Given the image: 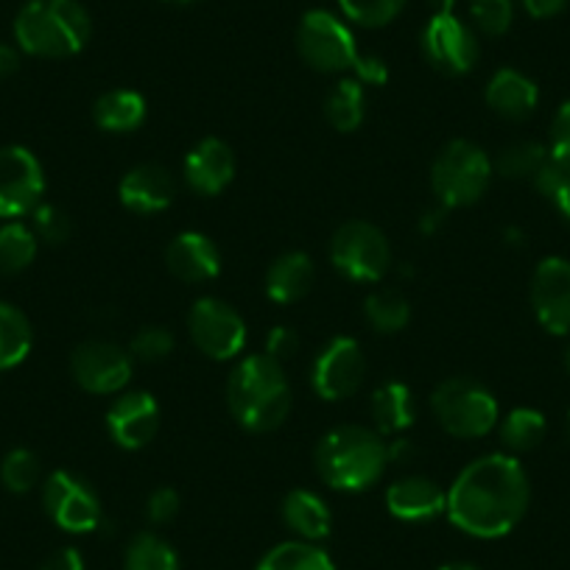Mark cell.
Listing matches in <instances>:
<instances>
[{"label":"cell","mask_w":570,"mask_h":570,"mask_svg":"<svg viewBox=\"0 0 570 570\" xmlns=\"http://www.w3.org/2000/svg\"><path fill=\"white\" fill-rule=\"evenodd\" d=\"M531 501L529 475L512 453H490L470 462L448 490V518L479 540L507 537Z\"/></svg>","instance_id":"6da1fadb"},{"label":"cell","mask_w":570,"mask_h":570,"mask_svg":"<svg viewBox=\"0 0 570 570\" xmlns=\"http://www.w3.org/2000/svg\"><path fill=\"white\" fill-rule=\"evenodd\" d=\"M227 405L233 420L252 434L277 431L292 411V383L283 364L266 353L240 358L227 377Z\"/></svg>","instance_id":"7a4b0ae2"},{"label":"cell","mask_w":570,"mask_h":570,"mask_svg":"<svg viewBox=\"0 0 570 570\" xmlns=\"http://www.w3.org/2000/svg\"><path fill=\"white\" fill-rule=\"evenodd\" d=\"M320 479L338 492H364L389 468V442L366 425H338L314 451Z\"/></svg>","instance_id":"3957f363"},{"label":"cell","mask_w":570,"mask_h":570,"mask_svg":"<svg viewBox=\"0 0 570 570\" xmlns=\"http://www.w3.org/2000/svg\"><path fill=\"white\" fill-rule=\"evenodd\" d=\"M90 14L79 0H29L14 20V40L31 57L65 59L90 40Z\"/></svg>","instance_id":"277c9868"},{"label":"cell","mask_w":570,"mask_h":570,"mask_svg":"<svg viewBox=\"0 0 570 570\" xmlns=\"http://www.w3.org/2000/svg\"><path fill=\"white\" fill-rule=\"evenodd\" d=\"M436 422L459 440H481L498 425L501 409L495 394L473 377H448L431 394Z\"/></svg>","instance_id":"5b68a950"},{"label":"cell","mask_w":570,"mask_h":570,"mask_svg":"<svg viewBox=\"0 0 570 570\" xmlns=\"http://www.w3.org/2000/svg\"><path fill=\"white\" fill-rule=\"evenodd\" d=\"M492 160L473 140H451L431 166V188L442 207H470L487 194Z\"/></svg>","instance_id":"8992f818"},{"label":"cell","mask_w":570,"mask_h":570,"mask_svg":"<svg viewBox=\"0 0 570 570\" xmlns=\"http://www.w3.org/2000/svg\"><path fill=\"white\" fill-rule=\"evenodd\" d=\"M297 51L320 73H344V70L355 73L361 57H364L355 46L353 31L336 14L322 12V9L308 12L299 20Z\"/></svg>","instance_id":"52a82bcc"},{"label":"cell","mask_w":570,"mask_h":570,"mask_svg":"<svg viewBox=\"0 0 570 570\" xmlns=\"http://www.w3.org/2000/svg\"><path fill=\"white\" fill-rule=\"evenodd\" d=\"M331 261L347 279L377 283L392 268V246L375 224L347 222L333 233Z\"/></svg>","instance_id":"ba28073f"},{"label":"cell","mask_w":570,"mask_h":570,"mask_svg":"<svg viewBox=\"0 0 570 570\" xmlns=\"http://www.w3.org/2000/svg\"><path fill=\"white\" fill-rule=\"evenodd\" d=\"M188 333L196 350L213 361L238 358L246 344V322L218 297H199L188 311Z\"/></svg>","instance_id":"9c48e42d"},{"label":"cell","mask_w":570,"mask_h":570,"mask_svg":"<svg viewBox=\"0 0 570 570\" xmlns=\"http://www.w3.org/2000/svg\"><path fill=\"white\" fill-rule=\"evenodd\" d=\"M42 507L48 518L70 534H87L101 525V498L90 484L68 470H57L42 484Z\"/></svg>","instance_id":"30bf717a"},{"label":"cell","mask_w":570,"mask_h":570,"mask_svg":"<svg viewBox=\"0 0 570 570\" xmlns=\"http://www.w3.org/2000/svg\"><path fill=\"white\" fill-rule=\"evenodd\" d=\"M46 174L26 146L0 149V218L31 216L42 205Z\"/></svg>","instance_id":"8fae6325"},{"label":"cell","mask_w":570,"mask_h":570,"mask_svg":"<svg viewBox=\"0 0 570 570\" xmlns=\"http://www.w3.org/2000/svg\"><path fill=\"white\" fill-rule=\"evenodd\" d=\"M420 46L431 68L445 76H464L479 65V40L456 14H431L422 29Z\"/></svg>","instance_id":"7c38bea8"},{"label":"cell","mask_w":570,"mask_h":570,"mask_svg":"<svg viewBox=\"0 0 570 570\" xmlns=\"http://www.w3.org/2000/svg\"><path fill=\"white\" fill-rule=\"evenodd\" d=\"M131 355L115 342H81L70 355V375L90 394H120L131 381Z\"/></svg>","instance_id":"4fadbf2b"},{"label":"cell","mask_w":570,"mask_h":570,"mask_svg":"<svg viewBox=\"0 0 570 570\" xmlns=\"http://www.w3.org/2000/svg\"><path fill=\"white\" fill-rule=\"evenodd\" d=\"M364 375L366 358L361 344L350 336H336L316 355L311 383H314V392L322 400L338 403V400H347L358 392Z\"/></svg>","instance_id":"5bb4252c"},{"label":"cell","mask_w":570,"mask_h":570,"mask_svg":"<svg viewBox=\"0 0 570 570\" xmlns=\"http://www.w3.org/2000/svg\"><path fill=\"white\" fill-rule=\"evenodd\" d=\"M531 308L553 336L570 333V261L546 257L531 277Z\"/></svg>","instance_id":"9a60e30c"},{"label":"cell","mask_w":570,"mask_h":570,"mask_svg":"<svg viewBox=\"0 0 570 570\" xmlns=\"http://www.w3.org/2000/svg\"><path fill=\"white\" fill-rule=\"evenodd\" d=\"M107 431L124 451H142L160 431V403L149 392H120L107 411Z\"/></svg>","instance_id":"2e32d148"},{"label":"cell","mask_w":570,"mask_h":570,"mask_svg":"<svg viewBox=\"0 0 570 570\" xmlns=\"http://www.w3.org/2000/svg\"><path fill=\"white\" fill-rule=\"evenodd\" d=\"M118 199L126 210L137 216L163 213L177 199V179L160 163H140L124 174L118 185Z\"/></svg>","instance_id":"e0dca14e"},{"label":"cell","mask_w":570,"mask_h":570,"mask_svg":"<svg viewBox=\"0 0 570 570\" xmlns=\"http://www.w3.org/2000/svg\"><path fill=\"white\" fill-rule=\"evenodd\" d=\"M185 183L202 196H218L235 179V151L218 137H205L185 157Z\"/></svg>","instance_id":"ac0fdd59"},{"label":"cell","mask_w":570,"mask_h":570,"mask_svg":"<svg viewBox=\"0 0 570 570\" xmlns=\"http://www.w3.org/2000/svg\"><path fill=\"white\" fill-rule=\"evenodd\" d=\"M386 509L405 523H425L448 512V492L428 475H405L386 490Z\"/></svg>","instance_id":"d6986e66"},{"label":"cell","mask_w":570,"mask_h":570,"mask_svg":"<svg viewBox=\"0 0 570 570\" xmlns=\"http://www.w3.org/2000/svg\"><path fill=\"white\" fill-rule=\"evenodd\" d=\"M166 266L183 283H210L222 272V252L205 233L185 229L168 244Z\"/></svg>","instance_id":"ffe728a7"},{"label":"cell","mask_w":570,"mask_h":570,"mask_svg":"<svg viewBox=\"0 0 570 570\" xmlns=\"http://www.w3.org/2000/svg\"><path fill=\"white\" fill-rule=\"evenodd\" d=\"M487 104L495 115L507 120H525L537 109L540 90L525 73L514 68H501L487 85Z\"/></svg>","instance_id":"44dd1931"},{"label":"cell","mask_w":570,"mask_h":570,"mask_svg":"<svg viewBox=\"0 0 570 570\" xmlns=\"http://www.w3.org/2000/svg\"><path fill=\"white\" fill-rule=\"evenodd\" d=\"M314 277L316 268L311 255H305V252H285L266 272L268 299H274L279 305L299 303L303 297H308Z\"/></svg>","instance_id":"7402d4cb"},{"label":"cell","mask_w":570,"mask_h":570,"mask_svg":"<svg viewBox=\"0 0 570 570\" xmlns=\"http://www.w3.org/2000/svg\"><path fill=\"white\" fill-rule=\"evenodd\" d=\"M372 420L381 436H397L409 431L416 420V400L405 383L386 381L372 392L370 400Z\"/></svg>","instance_id":"603a6c76"},{"label":"cell","mask_w":570,"mask_h":570,"mask_svg":"<svg viewBox=\"0 0 570 570\" xmlns=\"http://www.w3.org/2000/svg\"><path fill=\"white\" fill-rule=\"evenodd\" d=\"M283 520L299 540L308 542L325 540L333 525V514L327 509L325 498L311 490H292L285 495Z\"/></svg>","instance_id":"cb8c5ba5"},{"label":"cell","mask_w":570,"mask_h":570,"mask_svg":"<svg viewBox=\"0 0 570 570\" xmlns=\"http://www.w3.org/2000/svg\"><path fill=\"white\" fill-rule=\"evenodd\" d=\"M92 120L98 129L126 135L146 120V98L137 90H109L92 104Z\"/></svg>","instance_id":"d4e9b609"},{"label":"cell","mask_w":570,"mask_h":570,"mask_svg":"<svg viewBox=\"0 0 570 570\" xmlns=\"http://www.w3.org/2000/svg\"><path fill=\"white\" fill-rule=\"evenodd\" d=\"M366 115V92L364 81L342 79L325 98V118L342 135L358 129Z\"/></svg>","instance_id":"484cf974"},{"label":"cell","mask_w":570,"mask_h":570,"mask_svg":"<svg viewBox=\"0 0 570 570\" xmlns=\"http://www.w3.org/2000/svg\"><path fill=\"white\" fill-rule=\"evenodd\" d=\"M257 570H336L331 553L308 540H288L274 546Z\"/></svg>","instance_id":"4316f807"},{"label":"cell","mask_w":570,"mask_h":570,"mask_svg":"<svg viewBox=\"0 0 570 570\" xmlns=\"http://www.w3.org/2000/svg\"><path fill=\"white\" fill-rule=\"evenodd\" d=\"M31 344H35V333L23 311L0 303V370L23 364L26 355L31 353Z\"/></svg>","instance_id":"83f0119b"},{"label":"cell","mask_w":570,"mask_h":570,"mask_svg":"<svg viewBox=\"0 0 570 570\" xmlns=\"http://www.w3.org/2000/svg\"><path fill=\"white\" fill-rule=\"evenodd\" d=\"M546 416L542 411L537 409H512L507 416L501 420V428H498V434H501L503 448L509 453H529L534 448H540V442L546 440Z\"/></svg>","instance_id":"f1b7e54d"},{"label":"cell","mask_w":570,"mask_h":570,"mask_svg":"<svg viewBox=\"0 0 570 570\" xmlns=\"http://www.w3.org/2000/svg\"><path fill=\"white\" fill-rule=\"evenodd\" d=\"M124 570H179V557L160 534L140 531L126 546Z\"/></svg>","instance_id":"f546056e"},{"label":"cell","mask_w":570,"mask_h":570,"mask_svg":"<svg viewBox=\"0 0 570 570\" xmlns=\"http://www.w3.org/2000/svg\"><path fill=\"white\" fill-rule=\"evenodd\" d=\"M364 316L372 331L383 333V336H392V333L405 331V325L411 322V305L400 292L381 288V292H372L366 297Z\"/></svg>","instance_id":"4dcf8cb0"},{"label":"cell","mask_w":570,"mask_h":570,"mask_svg":"<svg viewBox=\"0 0 570 570\" xmlns=\"http://www.w3.org/2000/svg\"><path fill=\"white\" fill-rule=\"evenodd\" d=\"M40 240L35 229L20 222H9L0 227V274H20L35 263Z\"/></svg>","instance_id":"1f68e13d"},{"label":"cell","mask_w":570,"mask_h":570,"mask_svg":"<svg viewBox=\"0 0 570 570\" xmlns=\"http://www.w3.org/2000/svg\"><path fill=\"white\" fill-rule=\"evenodd\" d=\"M551 151L548 146L537 140H518L509 142L507 149L495 157L492 168L501 174L503 179H534L537 171L548 163Z\"/></svg>","instance_id":"d6a6232c"},{"label":"cell","mask_w":570,"mask_h":570,"mask_svg":"<svg viewBox=\"0 0 570 570\" xmlns=\"http://www.w3.org/2000/svg\"><path fill=\"white\" fill-rule=\"evenodd\" d=\"M40 459L37 453L26 451V448H14V451L7 453V459L0 462V481L14 495H26V492L35 490L40 484Z\"/></svg>","instance_id":"836d02e7"},{"label":"cell","mask_w":570,"mask_h":570,"mask_svg":"<svg viewBox=\"0 0 570 570\" xmlns=\"http://www.w3.org/2000/svg\"><path fill=\"white\" fill-rule=\"evenodd\" d=\"M338 7L353 23L366 26V29H381L403 12L405 0H338Z\"/></svg>","instance_id":"e575fe53"},{"label":"cell","mask_w":570,"mask_h":570,"mask_svg":"<svg viewBox=\"0 0 570 570\" xmlns=\"http://www.w3.org/2000/svg\"><path fill=\"white\" fill-rule=\"evenodd\" d=\"M174 333L168 327H142L135 333L129 344L131 358L142 361V364H157V361H166L174 350Z\"/></svg>","instance_id":"d590c367"},{"label":"cell","mask_w":570,"mask_h":570,"mask_svg":"<svg viewBox=\"0 0 570 570\" xmlns=\"http://www.w3.org/2000/svg\"><path fill=\"white\" fill-rule=\"evenodd\" d=\"M470 14L484 35H507L514 20L512 0H470Z\"/></svg>","instance_id":"8d00e7d4"},{"label":"cell","mask_w":570,"mask_h":570,"mask_svg":"<svg viewBox=\"0 0 570 570\" xmlns=\"http://www.w3.org/2000/svg\"><path fill=\"white\" fill-rule=\"evenodd\" d=\"M31 229H35L37 240L48 246H59L65 240H70V233H73V224H70L68 213L59 210L53 205H40L35 213H31Z\"/></svg>","instance_id":"74e56055"},{"label":"cell","mask_w":570,"mask_h":570,"mask_svg":"<svg viewBox=\"0 0 570 570\" xmlns=\"http://www.w3.org/2000/svg\"><path fill=\"white\" fill-rule=\"evenodd\" d=\"M553 160L570 171V101H564L557 109L551 124V146H548Z\"/></svg>","instance_id":"f35d334b"},{"label":"cell","mask_w":570,"mask_h":570,"mask_svg":"<svg viewBox=\"0 0 570 570\" xmlns=\"http://www.w3.org/2000/svg\"><path fill=\"white\" fill-rule=\"evenodd\" d=\"M177 514H179L177 490H171V487H157V490L149 495V501H146V518L157 525H166L171 523Z\"/></svg>","instance_id":"ab89813d"},{"label":"cell","mask_w":570,"mask_h":570,"mask_svg":"<svg viewBox=\"0 0 570 570\" xmlns=\"http://www.w3.org/2000/svg\"><path fill=\"white\" fill-rule=\"evenodd\" d=\"M297 350H299V336L292 331V327H283V325L272 327V333L266 336V355H272L274 361L283 364V361L294 358Z\"/></svg>","instance_id":"60d3db41"},{"label":"cell","mask_w":570,"mask_h":570,"mask_svg":"<svg viewBox=\"0 0 570 570\" xmlns=\"http://www.w3.org/2000/svg\"><path fill=\"white\" fill-rule=\"evenodd\" d=\"M355 79L364 81V85L381 87V85H386L389 70H386V65L381 62V59L366 57V53H364V57H361V62H358V68H355Z\"/></svg>","instance_id":"b9f144b4"},{"label":"cell","mask_w":570,"mask_h":570,"mask_svg":"<svg viewBox=\"0 0 570 570\" xmlns=\"http://www.w3.org/2000/svg\"><path fill=\"white\" fill-rule=\"evenodd\" d=\"M40 570H85V559L76 548H59L42 562Z\"/></svg>","instance_id":"7bdbcfd3"},{"label":"cell","mask_w":570,"mask_h":570,"mask_svg":"<svg viewBox=\"0 0 570 570\" xmlns=\"http://www.w3.org/2000/svg\"><path fill=\"white\" fill-rule=\"evenodd\" d=\"M520 3H523L525 12L537 20L557 18V14L564 12V7H568V0H520Z\"/></svg>","instance_id":"ee69618b"},{"label":"cell","mask_w":570,"mask_h":570,"mask_svg":"<svg viewBox=\"0 0 570 570\" xmlns=\"http://www.w3.org/2000/svg\"><path fill=\"white\" fill-rule=\"evenodd\" d=\"M18 68H20L18 51H14V48H9V46H0V79L12 76Z\"/></svg>","instance_id":"f6af8a7d"},{"label":"cell","mask_w":570,"mask_h":570,"mask_svg":"<svg viewBox=\"0 0 570 570\" xmlns=\"http://www.w3.org/2000/svg\"><path fill=\"white\" fill-rule=\"evenodd\" d=\"M551 202H553V207L559 210V216L570 224V179L557 190V194H553Z\"/></svg>","instance_id":"bcb514c9"},{"label":"cell","mask_w":570,"mask_h":570,"mask_svg":"<svg viewBox=\"0 0 570 570\" xmlns=\"http://www.w3.org/2000/svg\"><path fill=\"white\" fill-rule=\"evenodd\" d=\"M428 7L434 14H453V7H456V0H428Z\"/></svg>","instance_id":"7dc6e473"},{"label":"cell","mask_w":570,"mask_h":570,"mask_svg":"<svg viewBox=\"0 0 570 570\" xmlns=\"http://www.w3.org/2000/svg\"><path fill=\"white\" fill-rule=\"evenodd\" d=\"M440 570H479V568H475V564H468V562H451Z\"/></svg>","instance_id":"c3c4849f"},{"label":"cell","mask_w":570,"mask_h":570,"mask_svg":"<svg viewBox=\"0 0 570 570\" xmlns=\"http://www.w3.org/2000/svg\"><path fill=\"white\" fill-rule=\"evenodd\" d=\"M564 370H568V375H570V342H568V347H564Z\"/></svg>","instance_id":"681fc988"},{"label":"cell","mask_w":570,"mask_h":570,"mask_svg":"<svg viewBox=\"0 0 570 570\" xmlns=\"http://www.w3.org/2000/svg\"><path fill=\"white\" fill-rule=\"evenodd\" d=\"M166 3H194V0H166Z\"/></svg>","instance_id":"f907efd6"},{"label":"cell","mask_w":570,"mask_h":570,"mask_svg":"<svg viewBox=\"0 0 570 570\" xmlns=\"http://www.w3.org/2000/svg\"><path fill=\"white\" fill-rule=\"evenodd\" d=\"M568 440H570V414H568Z\"/></svg>","instance_id":"816d5d0a"}]
</instances>
